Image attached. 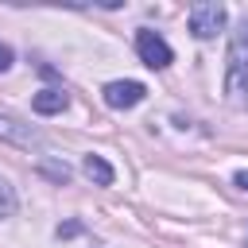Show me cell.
I'll list each match as a JSON object with an SVG mask.
<instances>
[{"label":"cell","instance_id":"obj_1","mask_svg":"<svg viewBox=\"0 0 248 248\" xmlns=\"http://www.w3.org/2000/svg\"><path fill=\"white\" fill-rule=\"evenodd\" d=\"M225 97L232 108H248V12L236 19L229 39V66H225Z\"/></svg>","mask_w":248,"mask_h":248},{"label":"cell","instance_id":"obj_2","mask_svg":"<svg viewBox=\"0 0 248 248\" xmlns=\"http://www.w3.org/2000/svg\"><path fill=\"white\" fill-rule=\"evenodd\" d=\"M221 27H225V4L202 0V4L190 8V31H194V39H213Z\"/></svg>","mask_w":248,"mask_h":248},{"label":"cell","instance_id":"obj_3","mask_svg":"<svg viewBox=\"0 0 248 248\" xmlns=\"http://www.w3.org/2000/svg\"><path fill=\"white\" fill-rule=\"evenodd\" d=\"M136 50H140V62L143 66H151V70H167L170 66V46H167V39L159 35V31H136Z\"/></svg>","mask_w":248,"mask_h":248},{"label":"cell","instance_id":"obj_4","mask_svg":"<svg viewBox=\"0 0 248 248\" xmlns=\"http://www.w3.org/2000/svg\"><path fill=\"white\" fill-rule=\"evenodd\" d=\"M147 97L143 81H108L105 85V105L108 108H136Z\"/></svg>","mask_w":248,"mask_h":248},{"label":"cell","instance_id":"obj_5","mask_svg":"<svg viewBox=\"0 0 248 248\" xmlns=\"http://www.w3.org/2000/svg\"><path fill=\"white\" fill-rule=\"evenodd\" d=\"M0 140H12V143H19V147H39V143H43V136H39L35 128L19 124V120H12V116H0Z\"/></svg>","mask_w":248,"mask_h":248},{"label":"cell","instance_id":"obj_6","mask_svg":"<svg viewBox=\"0 0 248 248\" xmlns=\"http://www.w3.org/2000/svg\"><path fill=\"white\" fill-rule=\"evenodd\" d=\"M66 101H70V97H66L62 89H39V93H35V101H31V108H35V112H43V116H54V112H62V108H66Z\"/></svg>","mask_w":248,"mask_h":248},{"label":"cell","instance_id":"obj_7","mask_svg":"<svg viewBox=\"0 0 248 248\" xmlns=\"http://www.w3.org/2000/svg\"><path fill=\"white\" fill-rule=\"evenodd\" d=\"M81 170H85V178L89 182H97V186H112V167L101 159V155H85V163H81Z\"/></svg>","mask_w":248,"mask_h":248},{"label":"cell","instance_id":"obj_8","mask_svg":"<svg viewBox=\"0 0 248 248\" xmlns=\"http://www.w3.org/2000/svg\"><path fill=\"white\" fill-rule=\"evenodd\" d=\"M12 213H16V190H12V182L0 174V221L12 217Z\"/></svg>","mask_w":248,"mask_h":248},{"label":"cell","instance_id":"obj_9","mask_svg":"<svg viewBox=\"0 0 248 248\" xmlns=\"http://www.w3.org/2000/svg\"><path fill=\"white\" fill-rule=\"evenodd\" d=\"M8 66H12V46H4V43H0V74H4Z\"/></svg>","mask_w":248,"mask_h":248},{"label":"cell","instance_id":"obj_10","mask_svg":"<svg viewBox=\"0 0 248 248\" xmlns=\"http://www.w3.org/2000/svg\"><path fill=\"white\" fill-rule=\"evenodd\" d=\"M236 186H240V190H248V170H236Z\"/></svg>","mask_w":248,"mask_h":248},{"label":"cell","instance_id":"obj_11","mask_svg":"<svg viewBox=\"0 0 248 248\" xmlns=\"http://www.w3.org/2000/svg\"><path fill=\"white\" fill-rule=\"evenodd\" d=\"M244 248H248V244H244Z\"/></svg>","mask_w":248,"mask_h":248}]
</instances>
